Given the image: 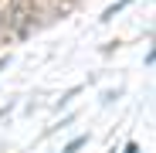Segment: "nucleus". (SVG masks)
Instances as JSON below:
<instances>
[{
    "instance_id": "f257e3e1",
    "label": "nucleus",
    "mask_w": 156,
    "mask_h": 153,
    "mask_svg": "<svg viewBox=\"0 0 156 153\" xmlns=\"http://www.w3.org/2000/svg\"><path fill=\"white\" fill-rule=\"evenodd\" d=\"M85 143H88V140H85V136H78V140H71V143H68V146H65V150H61V153H78V150H82V146H85Z\"/></svg>"
},
{
    "instance_id": "f03ea898",
    "label": "nucleus",
    "mask_w": 156,
    "mask_h": 153,
    "mask_svg": "<svg viewBox=\"0 0 156 153\" xmlns=\"http://www.w3.org/2000/svg\"><path fill=\"white\" fill-rule=\"evenodd\" d=\"M126 153H139V146L136 143H126Z\"/></svg>"
},
{
    "instance_id": "7ed1b4c3",
    "label": "nucleus",
    "mask_w": 156,
    "mask_h": 153,
    "mask_svg": "<svg viewBox=\"0 0 156 153\" xmlns=\"http://www.w3.org/2000/svg\"><path fill=\"white\" fill-rule=\"evenodd\" d=\"M4 65H7V58H0V68H4Z\"/></svg>"
}]
</instances>
